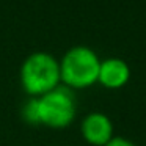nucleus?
<instances>
[{"mask_svg":"<svg viewBox=\"0 0 146 146\" xmlns=\"http://www.w3.org/2000/svg\"><path fill=\"white\" fill-rule=\"evenodd\" d=\"M22 118L25 123L29 124H38L39 126V118H38V104H36V98H30L29 101L24 104L22 107Z\"/></svg>","mask_w":146,"mask_h":146,"instance_id":"423d86ee","label":"nucleus"},{"mask_svg":"<svg viewBox=\"0 0 146 146\" xmlns=\"http://www.w3.org/2000/svg\"><path fill=\"white\" fill-rule=\"evenodd\" d=\"M80 133L88 145L105 146L115 137L113 123L102 111H91L82 119Z\"/></svg>","mask_w":146,"mask_h":146,"instance_id":"20e7f679","label":"nucleus"},{"mask_svg":"<svg viewBox=\"0 0 146 146\" xmlns=\"http://www.w3.org/2000/svg\"><path fill=\"white\" fill-rule=\"evenodd\" d=\"M105 146H137V145H135L133 141H130V140L124 138V137H118V135H115L113 138H111Z\"/></svg>","mask_w":146,"mask_h":146,"instance_id":"0eeeda50","label":"nucleus"},{"mask_svg":"<svg viewBox=\"0 0 146 146\" xmlns=\"http://www.w3.org/2000/svg\"><path fill=\"white\" fill-rule=\"evenodd\" d=\"M99 66L101 60L93 49L86 46L71 47L60 60V80L72 91L90 88L98 83Z\"/></svg>","mask_w":146,"mask_h":146,"instance_id":"f03ea898","label":"nucleus"},{"mask_svg":"<svg viewBox=\"0 0 146 146\" xmlns=\"http://www.w3.org/2000/svg\"><path fill=\"white\" fill-rule=\"evenodd\" d=\"M129 79H130V68L124 60L116 57L101 60L98 83H101L104 88L119 90L129 82Z\"/></svg>","mask_w":146,"mask_h":146,"instance_id":"39448f33","label":"nucleus"},{"mask_svg":"<svg viewBox=\"0 0 146 146\" xmlns=\"http://www.w3.org/2000/svg\"><path fill=\"white\" fill-rule=\"evenodd\" d=\"M39 126L50 129H66L77 113V99L72 90L64 85L36 98Z\"/></svg>","mask_w":146,"mask_h":146,"instance_id":"7ed1b4c3","label":"nucleus"},{"mask_svg":"<svg viewBox=\"0 0 146 146\" xmlns=\"http://www.w3.org/2000/svg\"><path fill=\"white\" fill-rule=\"evenodd\" d=\"M21 85L30 98H39L60 86V61L47 52H35L24 60Z\"/></svg>","mask_w":146,"mask_h":146,"instance_id":"f257e3e1","label":"nucleus"}]
</instances>
